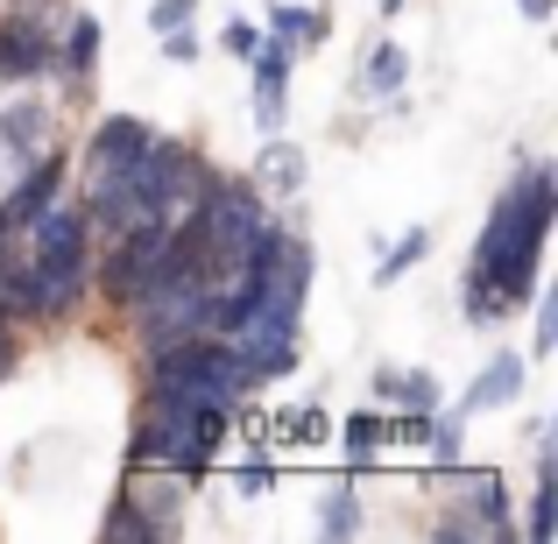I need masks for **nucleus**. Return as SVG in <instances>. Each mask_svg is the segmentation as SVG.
<instances>
[{
    "instance_id": "1",
    "label": "nucleus",
    "mask_w": 558,
    "mask_h": 544,
    "mask_svg": "<svg viewBox=\"0 0 558 544\" xmlns=\"http://www.w3.org/2000/svg\"><path fill=\"white\" fill-rule=\"evenodd\" d=\"M551 213H558V184L551 170H523L517 184L495 198L488 227H481L474 241V269H466V283H488L509 298V312L517 304L537 298V262H545V233H551Z\"/></svg>"
},
{
    "instance_id": "2",
    "label": "nucleus",
    "mask_w": 558,
    "mask_h": 544,
    "mask_svg": "<svg viewBox=\"0 0 558 544\" xmlns=\"http://www.w3.org/2000/svg\"><path fill=\"white\" fill-rule=\"evenodd\" d=\"M198 227H205V283H213L219 262H241L255 247V233L269 227V205L247 178H219L213 170V184L198 198Z\"/></svg>"
},
{
    "instance_id": "3",
    "label": "nucleus",
    "mask_w": 558,
    "mask_h": 544,
    "mask_svg": "<svg viewBox=\"0 0 558 544\" xmlns=\"http://www.w3.org/2000/svg\"><path fill=\"white\" fill-rule=\"evenodd\" d=\"M198 312H205V283L198 276H156L142 298H128V333L156 354V347L198 333Z\"/></svg>"
},
{
    "instance_id": "4",
    "label": "nucleus",
    "mask_w": 558,
    "mask_h": 544,
    "mask_svg": "<svg viewBox=\"0 0 558 544\" xmlns=\"http://www.w3.org/2000/svg\"><path fill=\"white\" fill-rule=\"evenodd\" d=\"M107 262H99V276L93 283L107 290L113 304H128V298H142V290L163 276V247H170V219H149V227H128V233H107Z\"/></svg>"
},
{
    "instance_id": "5",
    "label": "nucleus",
    "mask_w": 558,
    "mask_h": 544,
    "mask_svg": "<svg viewBox=\"0 0 558 544\" xmlns=\"http://www.w3.org/2000/svg\"><path fill=\"white\" fill-rule=\"evenodd\" d=\"M22 233H28V262H43V269H93V219H85V198H50Z\"/></svg>"
},
{
    "instance_id": "6",
    "label": "nucleus",
    "mask_w": 558,
    "mask_h": 544,
    "mask_svg": "<svg viewBox=\"0 0 558 544\" xmlns=\"http://www.w3.org/2000/svg\"><path fill=\"white\" fill-rule=\"evenodd\" d=\"M50 71H57V28H50V14L14 8L8 22H0V78L28 85V78H50Z\"/></svg>"
},
{
    "instance_id": "7",
    "label": "nucleus",
    "mask_w": 558,
    "mask_h": 544,
    "mask_svg": "<svg viewBox=\"0 0 558 544\" xmlns=\"http://www.w3.org/2000/svg\"><path fill=\"white\" fill-rule=\"evenodd\" d=\"M64 178H71V164L57 149H43V156H28V170H22V184L8 191V198H0V241H14V233L28 227V219L43 213V205L57 198V191H64Z\"/></svg>"
},
{
    "instance_id": "8",
    "label": "nucleus",
    "mask_w": 558,
    "mask_h": 544,
    "mask_svg": "<svg viewBox=\"0 0 558 544\" xmlns=\"http://www.w3.org/2000/svg\"><path fill=\"white\" fill-rule=\"evenodd\" d=\"M149 142H156V128L142 121V113H107V121L93 128V142H85V178H99V170H128Z\"/></svg>"
},
{
    "instance_id": "9",
    "label": "nucleus",
    "mask_w": 558,
    "mask_h": 544,
    "mask_svg": "<svg viewBox=\"0 0 558 544\" xmlns=\"http://www.w3.org/2000/svg\"><path fill=\"white\" fill-rule=\"evenodd\" d=\"M290 57L298 50H283V43H262L247 64H255V128L262 135H283V113H290Z\"/></svg>"
},
{
    "instance_id": "10",
    "label": "nucleus",
    "mask_w": 558,
    "mask_h": 544,
    "mask_svg": "<svg viewBox=\"0 0 558 544\" xmlns=\"http://www.w3.org/2000/svg\"><path fill=\"white\" fill-rule=\"evenodd\" d=\"M523 389H531V354L502 347V354L481 367L474 389L460 396V410H466V418H481V410H509V403H523Z\"/></svg>"
},
{
    "instance_id": "11",
    "label": "nucleus",
    "mask_w": 558,
    "mask_h": 544,
    "mask_svg": "<svg viewBox=\"0 0 558 544\" xmlns=\"http://www.w3.org/2000/svg\"><path fill=\"white\" fill-rule=\"evenodd\" d=\"M93 64H99V22L93 14H71V22L57 28V71H64L71 93L93 85Z\"/></svg>"
},
{
    "instance_id": "12",
    "label": "nucleus",
    "mask_w": 558,
    "mask_h": 544,
    "mask_svg": "<svg viewBox=\"0 0 558 544\" xmlns=\"http://www.w3.org/2000/svg\"><path fill=\"white\" fill-rule=\"evenodd\" d=\"M460 517H474L488 537H509V488H502V474H460Z\"/></svg>"
},
{
    "instance_id": "13",
    "label": "nucleus",
    "mask_w": 558,
    "mask_h": 544,
    "mask_svg": "<svg viewBox=\"0 0 558 544\" xmlns=\"http://www.w3.org/2000/svg\"><path fill=\"white\" fill-rule=\"evenodd\" d=\"M0 142H8L14 156H43L50 149V99H22V107H8L0 113Z\"/></svg>"
},
{
    "instance_id": "14",
    "label": "nucleus",
    "mask_w": 558,
    "mask_h": 544,
    "mask_svg": "<svg viewBox=\"0 0 558 544\" xmlns=\"http://www.w3.org/2000/svg\"><path fill=\"white\" fill-rule=\"evenodd\" d=\"M375 396L389 410H438V375H424V367H381Z\"/></svg>"
},
{
    "instance_id": "15",
    "label": "nucleus",
    "mask_w": 558,
    "mask_h": 544,
    "mask_svg": "<svg viewBox=\"0 0 558 544\" xmlns=\"http://www.w3.org/2000/svg\"><path fill=\"white\" fill-rule=\"evenodd\" d=\"M269 36L283 43V50H312V43L326 36V14H318V8H290V0H276V8H269Z\"/></svg>"
},
{
    "instance_id": "16",
    "label": "nucleus",
    "mask_w": 558,
    "mask_h": 544,
    "mask_svg": "<svg viewBox=\"0 0 558 544\" xmlns=\"http://www.w3.org/2000/svg\"><path fill=\"white\" fill-rule=\"evenodd\" d=\"M255 178L269 184L276 198H298V191H304V156L290 149L283 135H269V149H262V170H255Z\"/></svg>"
},
{
    "instance_id": "17",
    "label": "nucleus",
    "mask_w": 558,
    "mask_h": 544,
    "mask_svg": "<svg viewBox=\"0 0 558 544\" xmlns=\"http://www.w3.org/2000/svg\"><path fill=\"white\" fill-rule=\"evenodd\" d=\"M403 78H410V57H403V43H375V57H368V99H396L403 93Z\"/></svg>"
},
{
    "instance_id": "18",
    "label": "nucleus",
    "mask_w": 558,
    "mask_h": 544,
    "mask_svg": "<svg viewBox=\"0 0 558 544\" xmlns=\"http://www.w3.org/2000/svg\"><path fill=\"white\" fill-rule=\"evenodd\" d=\"M424 446H432V460L452 474V467H460V452H466V410H446V418L424 432Z\"/></svg>"
},
{
    "instance_id": "19",
    "label": "nucleus",
    "mask_w": 558,
    "mask_h": 544,
    "mask_svg": "<svg viewBox=\"0 0 558 544\" xmlns=\"http://www.w3.org/2000/svg\"><path fill=\"white\" fill-rule=\"evenodd\" d=\"M318 531L326 537H354L361 531V503H354V488H326V503H318Z\"/></svg>"
},
{
    "instance_id": "20",
    "label": "nucleus",
    "mask_w": 558,
    "mask_h": 544,
    "mask_svg": "<svg viewBox=\"0 0 558 544\" xmlns=\"http://www.w3.org/2000/svg\"><path fill=\"white\" fill-rule=\"evenodd\" d=\"M424 247H432V233H424V227H410L396 247H381V269H375V283H396V276H410V269L424 262Z\"/></svg>"
},
{
    "instance_id": "21",
    "label": "nucleus",
    "mask_w": 558,
    "mask_h": 544,
    "mask_svg": "<svg viewBox=\"0 0 558 544\" xmlns=\"http://www.w3.org/2000/svg\"><path fill=\"white\" fill-rule=\"evenodd\" d=\"M340 438H347V452H354V460H368L381 438H389V418H381V410H354V418L340 424Z\"/></svg>"
},
{
    "instance_id": "22",
    "label": "nucleus",
    "mask_w": 558,
    "mask_h": 544,
    "mask_svg": "<svg viewBox=\"0 0 558 544\" xmlns=\"http://www.w3.org/2000/svg\"><path fill=\"white\" fill-rule=\"evenodd\" d=\"M537 544L558 537V474H537V495H531V523H523Z\"/></svg>"
},
{
    "instance_id": "23",
    "label": "nucleus",
    "mask_w": 558,
    "mask_h": 544,
    "mask_svg": "<svg viewBox=\"0 0 558 544\" xmlns=\"http://www.w3.org/2000/svg\"><path fill=\"white\" fill-rule=\"evenodd\" d=\"M276 432L290 438V446H318V438H326V410H276Z\"/></svg>"
},
{
    "instance_id": "24",
    "label": "nucleus",
    "mask_w": 558,
    "mask_h": 544,
    "mask_svg": "<svg viewBox=\"0 0 558 544\" xmlns=\"http://www.w3.org/2000/svg\"><path fill=\"white\" fill-rule=\"evenodd\" d=\"M99 531H107V537H135V544H156V531H149V517H142V509L128 503V495H121V503L107 509V523H99Z\"/></svg>"
},
{
    "instance_id": "25",
    "label": "nucleus",
    "mask_w": 558,
    "mask_h": 544,
    "mask_svg": "<svg viewBox=\"0 0 558 544\" xmlns=\"http://www.w3.org/2000/svg\"><path fill=\"white\" fill-rule=\"evenodd\" d=\"M156 36H163V57H170V64H198L205 36H198L191 22H178V28H156Z\"/></svg>"
},
{
    "instance_id": "26",
    "label": "nucleus",
    "mask_w": 558,
    "mask_h": 544,
    "mask_svg": "<svg viewBox=\"0 0 558 544\" xmlns=\"http://www.w3.org/2000/svg\"><path fill=\"white\" fill-rule=\"evenodd\" d=\"M551 347H558V298L537 283V340H531V354H551Z\"/></svg>"
},
{
    "instance_id": "27",
    "label": "nucleus",
    "mask_w": 558,
    "mask_h": 544,
    "mask_svg": "<svg viewBox=\"0 0 558 544\" xmlns=\"http://www.w3.org/2000/svg\"><path fill=\"white\" fill-rule=\"evenodd\" d=\"M219 50H227V57H241V64H247V57L262 50V28H255V22H227V36H219Z\"/></svg>"
},
{
    "instance_id": "28",
    "label": "nucleus",
    "mask_w": 558,
    "mask_h": 544,
    "mask_svg": "<svg viewBox=\"0 0 558 544\" xmlns=\"http://www.w3.org/2000/svg\"><path fill=\"white\" fill-rule=\"evenodd\" d=\"M191 14H198V0H156L149 28H178V22H191Z\"/></svg>"
},
{
    "instance_id": "29",
    "label": "nucleus",
    "mask_w": 558,
    "mask_h": 544,
    "mask_svg": "<svg viewBox=\"0 0 558 544\" xmlns=\"http://www.w3.org/2000/svg\"><path fill=\"white\" fill-rule=\"evenodd\" d=\"M269 488H276V467L269 460H247L241 467V495H269Z\"/></svg>"
},
{
    "instance_id": "30",
    "label": "nucleus",
    "mask_w": 558,
    "mask_h": 544,
    "mask_svg": "<svg viewBox=\"0 0 558 544\" xmlns=\"http://www.w3.org/2000/svg\"><path fill=\"white\" fill-rule=\"evenodd\" d=\"M517 8H523V22H551V8H558V0H517Z\"/></svg>"
},
{
    "instance_id": "31",
    "label": "nucleus",
    "mask_w": 558,
    "mask_h": 544,
    "mask_svg": "<svg viewBox=\"0 0 558 544\" xmlns=\"http://www.w3.org/2000/svg\"><path fill=\"white\" fill-rule=\"evenodd\" d=\"M375 14H381V22H389V14H403V0H375Z\"/></svg>"
},
{
    "instance_id": "32",
    "label": "nucleus",
    "mask_w": 558,
    "mask_h": 544,
    "mask_svg": "<svg viewBox=\"0 0 558 544\" xmlns=\"http://www.w3.org/2000/svg\"><path fill=\"white\" fill-rule=\"evenodd\" d=\"M8 361H14V347H8V333H0V375H8Z\"/></svg>"
},
{
    "instance_id": "33",
    "label": "nucleus",
    "mask_w": 558,
    "mask_h": 544,
    "mask_svg": "<svg viewBox=\"0 0 558 544\" xmlns=\"http://www.w3.org/2000/svg\"><path fill=\"white\" fill-rule=\"evenodd\" d=\"M0 247H8V241H0Z\"/></svg>"
}]
</instances>
